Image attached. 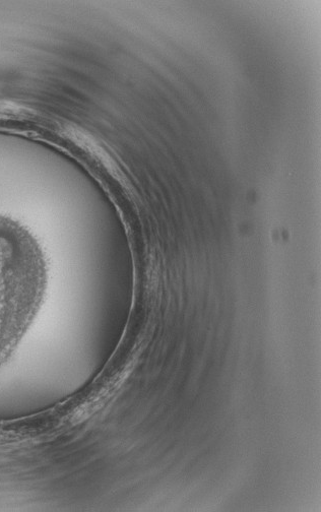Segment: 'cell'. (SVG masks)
<instances>
[{"instance_id":"cell-1","label":"cell","mask_w":321,"mask_h":512,"mask_svg":"<svg viewBox=\"0 0 321 512\" xmlns=\"http://www.w3.org/2000/svg\"><path fill=\"white\" fill-rule=\"evenodd\" d=\"M45 264L33 235L0 215V358L22 336L39 305Z\"/></svg>"}]
</instances>
